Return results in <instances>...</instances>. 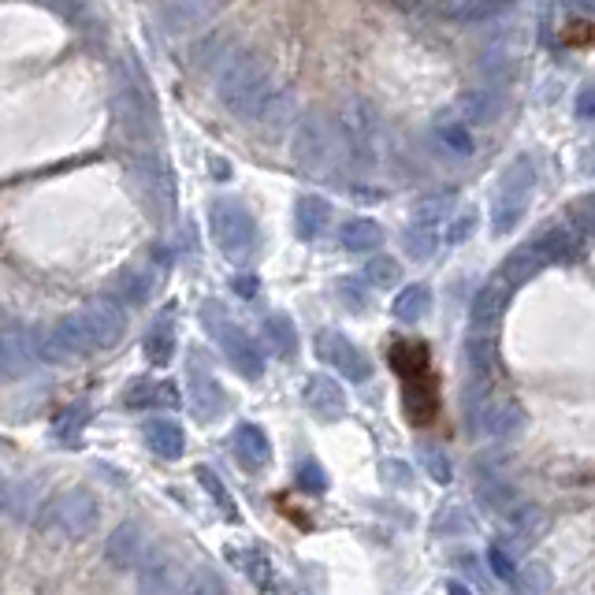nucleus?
<instances>
[{
	"mask_svg": "<svg viewBox=\"0 0 595 595\" xmlns=\"http://www.w3.org/2000/svg\"><path fill=\"white\" fill-rule=\"evenodd\" d=\"M510 294H514V283H510L503 272L480 287V294H476V302H473V331L476 335H491V331H495V324H499L506 313Z\"/></svg>",
	"mask_w": 595,
	"mask_h": 595,
	"instance_id": "obj_9",
	"label": "nucleus"
},
{
	"mask_svg": "<svg viewBox=\"0 0 595 595\" xmlns=\"http://www.w3.org/2000/svg\"><path fill=\"white\" fill-rule=\"evenodd\" d=\"M105 558L116 569L142 566V558H146V536H142V529L138 525H119L105 543Z\"/></svg>",
	"mask_w": 595,
	"mask_h": 595,
	"instance_id": "obj_11",
	"label": "nucleus"
},
{
	"mask_svg": "<svg viewBox=\"0 0 595 595\" xmlns=\"http://www.w3.org/2000/svg\"><path fill=\"white\" fill-rule=\"evenodd\" d=\"M190 402H194L198 417H216L224 410V391L212 380V372H201L198 361L190 365Z\"/></svg>",
	"mask_w": 595,
	"mask_h": 595,
	"instance_id": "obj_15",
	"label": "nucleus"
},
{
	"mask_svg": "<svg viewBox=\"0 0 595 595\" xmlns=\"http://www.w3.org/2000/svg\"><path fill=\"white\" fill-rule=\"evenodd\" d=\"M146 439H149V450L160 454V458H179L186 447V436L183 428L175 421H149L146 424Z\"/></svg>",
	"mask_w": 595,
	"mask_h": 595,
	"instance_id": "obj_17",
	"label": "nucleus"
},
{
	"mask_svg": "<svg viewBox=\"0 0 595 595\" xmlns=\"http://www.w3.org/2000/svg\"><path fill=\"white\" fill-rule=\"evenodd\" d=\"M588 168H592V172H595V149H592V153H588Z\"/></svg>",
	"mask_w": 595,
	"mask_h": 595,
	"instance_id": "obj_41",
	"label": "nucleus"
},
{
	"mask_svg": "<svg viewBox=\"0 0 595 595\" xmlns=\"http://www.w3.org/2000/svg\"><path fill=\"white\" fill-rule=\"evenodd\" d=\"M294 220H298V235H302V238H317L320 231L328 227L331 212H328V205H324L320 198H302V201H298Z\"/></svg>",
	"mask_w": 595,
	"mask_h": 595,
	"instance_id": "obj_20",
	"label": "nucleus"
},
{
	"mask_svg": "<svg viewBox=\"0 0 595 595\" xmlns=\"http://www.w3.org/2000/svg\"><path fill=\"white\" fill-rule=\"evenodd\" d=\"M172 350H175L172 320L160 317L146 335V357L153 361V365H168V361H172Z\"/></svg>",
	"mask_w": 595,
	"mask_h": 595,
	"instance_id": "obj_22",
	"label": "nucleus"
},
{
	"mask_svg": "<svg viewBox=\"0 0 595 595\" xmlns=\"http://www.w3.org/2000/svg\"><path fill=\"white\" fill-rule=\"evenodd\" d=\"M82 317H86V324H90L97 346H112L119 339V331H123V313H119L112 302H93Z\"/></svg>",
	"mask_w": 595,
	"mask_h": 595,
	"instance_id": "obj_16",
	"label": "nucleus"
},
{
	"mask_svg": "<svg viewBox=\"0 0 595 595\" xmlns=\"http://www.w3.org/2000/svg\"><path fill=\"white\" fill-rule=\"evenodd\" d=\"M298 488L309 491V495H320V491H328V476H324V469L317 462H305L298 469Z\"/></svg>",
	"mask_w": 595,
	"mask_h": 595,
	"instance_id": "obj_33",
	"label": "nucleus"
},
{
	"mask_svg": "<svg viewBox=\"0 0 595 595\" xmlns=\"http://www.w3.org/2000/svg\"><path fill=\"white\" fill-rule=\"evenodd\" d=\"M380 242H384V235H380V227L372 220H350L343 227V246L350 253H372Z\"/></svg>",
	"mask_w": 595,
	"mask_h": 595,
	"instance_id": "obj_21",
	"label": "nucleus"
},
{
	"mask_svg": "<svg viewBox=\"0 0 595 595\" xmlns=\"http://www.w3.org/2000/svg\"><path fill=\"white\" fill-rule=\"evenodd\" d=\"M473 227H476V216H473L469 209H465L462 216H458V220H447V242H462V238L469 235Z\"/></svg>",
	"mask_w": 595,
	"mask_h": 595,
	"instance_id": "obj_36",
	"label": "nucleus"
},
{
	"mask_svg": "<svg viewBox=\"0 0 595 595\" xmlns=\"http://www.w3.org/2000/svg\"><path fill=\"white\" fill-rule=\"evenodd\" d=\"M432 309V291L428 287H406L395 298V317L398 320H421Z\"/></svg>",
	"mask_w": 595,
	"mask_h": 595,
	"instance_id": "obj_24",
	"label": "nucleus"
},
{
	"mask_svg": "<svg viewBox=\"0 0 595 595\" xmlns=\"http://www.w3.org/2000/svg\"><path fill=\"white\" fill-rule=\"evenodd\" d=\"M395 369L406 380V402H410V417L413 424H428L436 413L439 398H436V380L428 369V346L424 343H398L391 350Z\"/></svg>",
	"mask_w": 595,
	"mask_h": 595,
	"instance_id": "obj_1",
	"label": "nucleus"
},
{
	"mask_svg": "<svg viewBox=\"0 0 595 595\" xmlns=\"http://www.w3.org/2000/svg\"><path fill=\"white\" fill-rule=\"evenodd\" d=\"M384 473H387V476H395L391 484H398V488H406V484H410V469H406L402 462H387V465H384Z\"/></svg>",
	"mask_w": 595,
	"mask_h": 595,
	"instance_id": "obj_39",
	"label": "nucleus"
},
{
	"mask_svg": "<svg viewBox=\"0 0 595 595\" xmlns=\"http://www.w3.org/2000/svg\"><path fill=\"white\" fill-rule=\"evenodd\" d=\"M365 283L380 287V291L395 287V283H398V265L391 261V257H376V261H369V265H365Z\"/></svg>",
	"mask_w": 595,
	"mask_h": 595,
	"instance_id": "obj_29",
	"label": "nucleus"
},
{
	"mask_svg": "<svg viewBox=\"0 0 595 595\" xmlns=\"http://www.w3.org/2000/svg\"><path fill=\"white\" fill-rule=\"evenodd\" d=\"M227 558H231V562H235V566L242 569V573H246V577H250L257 588H272V584H276L272 562H268L261 551H253V547H246V551H235V547H231V551H227Z\"/></svg>",
	"mask_w": 595,
	"mask_h": 595,
	"instance_id": "obj_18",
	"label": "nucleus"
},
{
	"mask_svg": "<svg viewBox=\"0 0 595 595\" xmlns=\"http://www.w3.org/2000/svg\"><path fill=\"white\" fill-rule=\"evenodd\" d=\"M220 97L238 116H261L268 108V75L253 56H235L220 75Z\"/></svg>",
	"mask_w": 595,
	"mask_h": 595,
	"instance_id": "obj_2",
	"label": "nucleus"
},
{
	"mask_svg": "<svg viewBox=\"0 0 595 595\" xmlns=\"http://www.w3.org/2000/svg\"><path fill=\"white\" fill-rule=\"evenodd\" d=\"M205 328L216 335V343L224 346L227 361L235 365L242 376H250V380H257L261 376V369H265V357H261V350H257V343H253L246 331H238L231 320H227L224 305L212 302L205 305Z\"/></svg>",
	"mask_w": 595,
	"mask_h": 595,
	"instance_id": "obj_3",
	"label": "nucleus"
},
{
	"mask_svg": "<svg viewBox=\"0 0 595 595\" xmlns=\"http://www.w3.org/2000/svg\"><path fill=\"white\" fill-rule=\"evenodd\" d=\"M294 157H298V164H302V168H309V172H324V168H328L331 142H328V134H324V127H320L317 119H313V123H305L302 131H298Z\"/></svg>",
	"mask_w": 595,
	"mask_h": 595,
	"instance_id": "obj_13",
	"label": "nucleus"
},
{
	"mask_svg": "<svg viewBox=\"0 0 595 595\" xmlns=\"http://www.w3.org/2000/svg\"><path fill=\"white\" fill-rule=\"evenodd\" d=\"M305 406L317 413L320 421H339L346 413V395L343 387L328 380V376H309L305 384Z\"/></svg>",
	"mask_w": 595,
	"mask_h": 595,
	"instance_id": "obj_12",
	"label": "nucleus"
},
{
	"mask_svg": "<svg viewBox=\"0 0 595 595\" xmlns=\"http://www.w3.org/2000/svg\"><path fill=\"white\" fill-rule=\"evenodd\" d=\"M23 369H30V346L23 350V346H19V331H8V335H4V372H8V376H19Z\"/></svg>",
	"mask_w": 595,
	"mask_h": 595,
	"instance_id": "obj_28",
	"label": "nucleus"
},
{
	"mask_svg": "<svg viewBox=\"0 0 595 595\" xmlns=\"http://www.w3.org/2000/svg\"><path fill=\"white\" fill-rule=\"evenodd\" d=\"M476 499L488 506V510H495V514H506V510L517 503L514 488H510L506 480H499V476H488V473L476 480Z\"/></svg>",
	"mask_w": 595,
	"mask_h": 595,
	"instance_id": "obj_19",
	"label": "nucleus"
},
{
	"mask_svg": "<svg viewBox=\"0 0 595 595\" xmlns=\"http://www.w3.org/2000/svg\"><path fill=\"white\" fill-rule=\"evenodd\" d=\"M421 465L428 469V476H432L436 484H450V476H454V469H450V462H447V454H443V450H436V447H424L421 450Z\"/></svg>",
	"mask_w": 595,
	"mask_h": 595,
	"instance_id": "obj_32",
	"label": "nucleus"
},
{
	"mask_svg": "<svg viewBox=\"0 0 595 595\" xmlns=\"http://www.w3.org/2000/svg\"><path fill=\"white\" fill-rule=\"evenodd\" d=\"M86 417H90L86 406H67V410L56 417V439L79 443V432H82V424H86Z\"/></svg>",
	"mask_w": 595,
	"mask_h": 595,
	"instance_id": "obj_27",
	"label": "nucleus"
},
{
	"mask_svg": "<svg viewBox=\"0 0 595 595\" xmlns=\"http://www.w3.org/2000/svg\"><path fill=\"white\" fill-rule=\"evenodd\" d=\"M183 595H231V592H227L224 577H220L212 566H194L190 573H186Z\"/></svg>",
	"mask_w": 595,
	"mask_h": 595,
	"instance_id": "obj_23",
	"label": "nucleus"
},
{
	"mask_svg": "<svg viewBox=\"0 0 595 595\" xmlns=\"http://www.w3.org/2000/svg\"><path fill=\"white\" fill-rule=\"evenodd\" d=\"M45 521H49L60 536H67V540H79V536L93 532V525H97V503H93L90 491H67V495H60V499L49 506Z\"/></svg>",
	"mask_w": 595,
	"mask_h": 595,
	"instance_id": "obj_5",
	"label": "nucleus"
},
{
	"mask_svg": "<svg viewBox=\"0 0 595 595\" xmlns=\"http://www.w3.org/2000/svg\"><path fill=\"white\" fill-rule=\"evenodd\" d=\"M209 224H212V238L220 242V250H224L231 261H246L253 253L257 231H253L250 212L242 209V205H235V201H212Z\"/></svg>",
	"mask_w": 595,
	"mask_h": 595,
	"instance_id": "obj_4",
	"label": "nucleus"
},
{
	"mask_svg": "<svg viewBox=\"0 0 595 595\" xmlns=\"http://www.w3.org/2000/svg\"><path fill=\"white\" fill-rule=\"evenodd\" d=\"M183 573L168 551H146L138 566V595H183Z\"/></svg>",
	"mask_w": 595,
	"mask_h": 595,
	"instance_id": "obj_8",
	"label": "nucleus"
},
{
	"mask_svg": "<svg viewBox=\"0 0 595 595\" xmlns=\"http://www.w3.org/2000/svg\"><path fill=\"white\" fill-rule=\"evenodd\" d=\"M562 41H566V45H573V49H581V45H592V41H595V23L573 19V23L562 30Z\"/></svg>",
	"mask_w": 595,
	"mask_h": 595,
	"instance_id": "obj_34",
	"label": "nucleus"
},
{
	"mask_svg": "<svg viewBox=\"0 0 595 595\" xmlns=\"http://www.w3.org/2000/svg\"><path fill=\"white\" fill-rule=\"evenodd\" d=\"M529 194H532V172H529V160H517L514 168L506 172L503 179V190H499V201H495V227L506 231V227L517 224V216L525 212L529 205Z\"/></svg>",
	"mask_w": 595,
	"mask_h": 595,
	"instance_id": "obj_6",
	"label": "nucleus"
},
{
	"mask_svg": "<svg viewBox=\"0 0 595 595\" xmlns=\"http://www.w3.org/2000/svg\"><path fill=\"white\" fill-rule=\"evenodd\" d=\"M469 365H473L476 376H488L491 365H495V343H491V335H476L473 343H469Z\"/></svg>",
	"mask_w": 595,
	"mask_h": 595,
	"instance_id": "obj_30",
	"label": "nucleus"
},
{
	"mask_svg": "<svg viewBox=\"0 0 595 595\" xmlns=\"http://www.w3.org/2000/svg\"><path fill=\"white\" fill-rule=\"evenodd\" d=\"M473 424L495 439H510L525 428V413L517 410V402H510V398H495V402H484L473 413Z\"/></svg>",
	"mask_w": 595,
	"mask_h": 595,
	"instance_id": "obj_10",
	"label": "nucleus"
},
{
	"mask_svg": "<svg viewBox=\"0 0 595 595\" xmlns=\"http://www.w3.org/2000/svg\"><path fill=\"white\" fill-rule=\"evenodd\" d=\"M179 402V395H175V387L172 384H138L127 395V406H175Z\"/></svg>",
	"mask_w": 595,
	"mask_h": 595,
	"instance_id": "obj_26",
	"label": "nucleus"
},
{
	"mask_svg": "<svg viewBox=\"0 0 595 595\" xmlns=\"http://www.w3.org/2000/svg\"><path fill=\"white\" fill-rule=\"evenodd\" d=\"M577 112L584 119H595V82H588L581 93H577Z\"/></svg>",
	"mask_w": 595,
	"mask_h": 595,
	"instance_id": "obj_38",
	"label": "nucleus"
},
{
	"mask_svg": "<svg viewBox=\"0 0 595 595\" xmlns=\"http://www.w3.org/2000/svg\"><path fill=\"white\" fill-rule=\"evenodd\" d=\"M317 350L320 357L328 361L331 369H339L346 376V380H357V384H365L372 376V361L361 350H357L346 335H339V331H320L317 335Z\"/></svg>",
	"mask_w": 595,
	"mask_h": 595,
	"instance_id": "obj_7",
	"label": "nucleus"
},
{
	"mask_svg": "<svg viewBox=\"0 0 595 595\" xmlns=\"http://www.w3.org/2000/svg\"><path fill=\"white\" fill-rule=\"evenodd\" d=\"M198 480H201V488H205V491L212 495V499H216V506H220V510H224V514L231 517V521H235L238 510H235V503H231V495H227V488L220 484V476L212 473V469H198Z\"/></svg>",
	"mask_w": 595,
	"mask_h": 595,
	"instance_id": "obj_31",
	"label": "nucleus"
},
{
	"mask_svg": "<svg viewBox=\"0 0 595 595\" xmlns=\"http://www.w3.org/2000/svg\"><path fill=\"white\" fill-rule=\"evenodd\" d=\"M488 562H491V569H495V577H503V581H510V584L517 581V569H514V558H510V551H503V547H491Z\"/></svg>",
	"mask_w": 595,
	"mask_h": 595,
	"instance_id": "obj_35",
	"label": "nucleus"
},
{
	"mask_svg": "<svg viewBox=\"0 0 595 595\" xmlns=\"http://www.w3.org/2000/svg\"><path fill=\"white\" fill-rule=\"evenodd\" d=\"M268 454H272V447H268V436L257 428V424H238L235 432V458L250 473H257V469H265L268 465Z\"/></svg>",
	"mask_w": 595,
	"mask_h": 595,
	"instance_id": "obj_14",
	"label": "nucleus"
},
{
	"mask_svg": "<svg viewBox=\"0 0 595 595\" xmlns=\"http://www.w3.org/2000/svg\"><path fill=\"white\" fill-rule=\"evenodd\" d=\"M447 595H473V592H469V588H465V584L450 581V584H447Z\"/></svg>",
	"mask_w": 595,
	"mask_h": 595,
	"instance_id": "obj_40",
	"label": "nucleus"
},
{
	"mask_svg": "<svg viewBox=\"0 0 595 595\" xmlns=\"http://www.w3.org/2000/svg\"><path fill=\"white\" fill-rule=\"evenodd\" d=\"M265 335H268V346H272L279 357H291L294 350H298V335H294L291 320L279 317V313L265 320Z\"/></svg>",
	"mask_w": 595,
	"mask_h": 595,
	"instance_id": "obj_25",
	"label": "nucleus"
},
{
	"mask_svg": "<svg viewBox=\"0 0 595 595\" xmlns=\"http://www.w3.org/2000/svg\"><path fill=\"white\" fill-rule=\"evenodd\" d=\"M443 138H447V146L454 149V153H469V149H473V142H469V131H465V127H458V123H447V127H443Z\"/></svg>",
	"mask_w": 595,
	"mask_h": 595,
	"instance_id": "obj_37",
	"label": "nucleus"
}]
</instances>
